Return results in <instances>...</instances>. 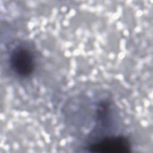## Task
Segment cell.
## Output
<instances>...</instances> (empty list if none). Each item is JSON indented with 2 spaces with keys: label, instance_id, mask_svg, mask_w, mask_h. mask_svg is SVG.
Instances as JSON below:
<instances>
[{
  "label": "cell",
  "instance_id": "6da1fadb",
  "mask_svg": "<svg viewBox=\"0 0 153 153\" xmlns=\"http://www.w3.org/2000/svg\"><path fill=\"white\" fill-rule=\"evenodd\" d=\"M9 62L13 71L21 76L30 75L36 66L33 53L29 48L22 45H18L11 51Z\"/></svg>",
  "mask_w": 153,
  "mask_h": 153
},
{
  "label": "cell",
  "instance_id": "7a4b0ae2",
  "mask_svg": "<svg viewBox=\"0 0 153 153\" xmlns=\"http://www.w3.org/2000/svg\"><path fill=\"white\" fill-rule=\"evenodd\" d=\"M130 149L128 140L122 136L106 137L88 147L90 152L94 153H127Z\"/></svg>",
  "mask_w": 153,
  "mask_h": 153
}]
</instances>
